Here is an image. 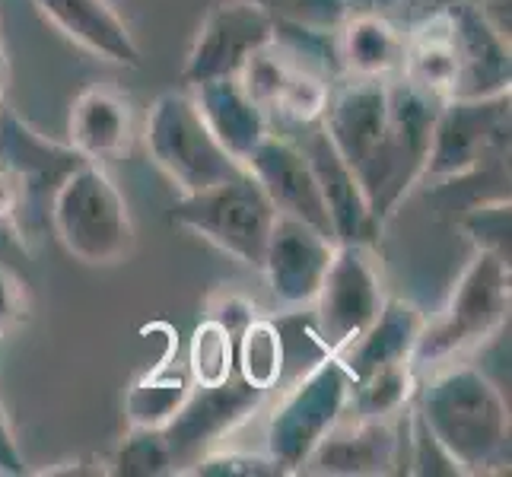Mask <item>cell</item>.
I'll return each instance as SVG.
<instances>
[{
    "instance_id": "1",
    "label": "cell",
    "mask_w": 512,
    "mask_h": 477,
    "mask_svg": "<svg viewBox=\"0 0 512 477\" xmlns=\"http://www.w3.org/2000/svg\"><path fill=\"white\" fill-rule=\"evenodd\" d=\"M439 99L395 77H347L331 90L322 128L369 201L379 223L420 179L427 166Z\"/></svg>"
},
{
    "instance_id": "2",
    "label": "cell",
    "mask_w": 512,
    "mask_h": 477,
    "mask_svg": "<svg viewBox=\"0 0 512 477\" xmlns=\"http://www.w3.org/2000/svg\"><path fill=\"white\" fill-rule=\"evenodd\" d=\"M417 417L462 474L509 471V404L484 369L471 363L443 369L420 392Z\"/></svg>"
},
{
    "instance_id": "3",
    "label": "cell",
    "mask_w": 512,
    "mask_h": 477,
    "mask_svg": "<svg viewBox=\"0 0 512 477\" xmlns=\"http://www.w3.org/2000/svg\"><path fill=\"white\" fill-rule=\"evenodd\" d=\"M509 318V261L478 249L458 277L443 315L427 322L414 347L417 366H443L490 341Z\"/></svg>"
},
{
    "instance_id": "4",
    "label": "cell",
    "mask_w": 512,
    "mask_h": 477,
    "mask_svg": "<svg viewBox=\"0 0 512 477\" xmlns=\"http://www.w3.org/2000/svg\"><path fill=\"white\" fill-rule=\"evenodd\" d=\"M48 220L64 249L83 264H118L134 249L128 201L99 163H83L58 185Z\"/></svg>"
},
{
    "instance_id": "5",
    "label": "cell",
    "mask_w": 512,
    "mask_h": 477,
    "mask_svg": "<svg viewBox=\"0 0 512 477\" xmlns=\"http://www.w3.org/2000/svg\"><path fill=\"white\" fill-rule=\"evenodd\" d=\"M277 207L255 175L245 169L204 191L182 194L172 207V223L214 242L220 252L261 271Z\"/></svg>"
},
{
    "instance_id": "6",
    "label": "cell",
    "mask_w": 512,
    "mask_h": 477,
    "mask_svg": "<svg viewBox=\"0 0 512 477\" xmlns=\"http://www.w3.org/2000/svg\"><path fill=\"white\" fill-rule=\"evenodd\" d=\"M147 150L179 194L204 191L245 172L239 159L229 156L207 128L194 96L182 90H169L153 102L147 118Z\"/></svg>"
},
{
    "instance_id": "7",
    "label": "cell",
    "mask_w": 512,
    "mask_h": 477,
    "mask_svg": "<svg viewBox=\"0 0 512 477\" xmlns=\"http://www.w3.org/2000/svg\"><path fill=\"white\" fill-rule=\"evenodd\" d=\"M350 388L353 376L347 366L334 353H325V360L299 376L277 401L268 423V455L296 474L322 436L347 414Z\"/></svg>"
},
{
    "instance_id": "8",
    "label": "cell",
    "mask_w": 512,
    "mask_h": 477,
    "mask_svg": "<svg viewBox=\"0 0 512 477\" xmlns=\"http://www.w3.org/2000/svg\"><path fill=\"white\" fill-rule=\"evenodd\" d=\"M509 93L439 105L423 179L452 182L509 156Z\"/></svg>"
},
{
    "instance_id": "9",
    "label": "cell",
    "mask_w": 512,
    "mask_h": 477,
    "mask_svg": "<svg viewBox=\"0 0 512 477\" xmlns=\"http://www.w3.org/2000/svg\"><path fill=\"white\" fill-rule=\"evenodd\" d=\"M83 163L90 159L70 144H55L42 137L7 102L0 105V179L13 191L23 236H29L35 223L48 217L58 185Z\"/></svg>"
},
{
    "instance_id": "10",
    "label": "cell",
    "mask_w": 512,
    "mask_h": 477,
    "mask_svg": "<svg viewBox=\"0 0 512 477\" xmlns=\"http://www.w3.org/2000/svg\"><path fill=\"white\" fill-rule=\"evenodd\" d=\"M385 284L373 245H338L315 293V334L325 353H341L376 322L385 306Z\"/></svg>"
},
{
    "instance_id": "11",
    "label": "cell",
    "mask_w": 512,
    "mask_h": 477,
    "mask_svg": "<svg viewBox=\"0 0 512 477\" xmlns=\"http://www.w3.org/2000/svg\"><path fill=\"white\" fill-rule=\"evenodd\" d=\"M277 20L261 0H214L182 67V83L198 86L220 77H239L252 55L277 42Z\"/></svg>"
},
{
    "instance_id": "12",
    "label": "cell",
    "mask_w": 512,
    "mask_h": 477,
    "mask_svg": "<svg viewBox=\"0 0 512 477\" xmlns=\"http://www.w3.org/2000/svg\"><path fill=\"white\" fill-rule=\"evenodd\" d=\"M268 392L249 385L239 373H233L220 385L191 388L182 411L166 427L163 439L172 455V474H188V468L204 458V452L229 430H236L245 417H252Z\"/></svg>"
},
{
    "instance_id": "13",
    "label": "cell",
    "mask_w": 512,
    "mask_h": 477,
    "mask_svg": "<svg viewBox=\"0 0 512 477\" xmlns=\"http://www.w3.org/2000/svg\"><path fill=\"white\" fill-rule=\"evenodd\" d=\"M334 249H338V242L322 236L315 226L287 214H277L268 236V249H264L261 271L268 274V284L280 303L309 306L322 287Z\"/></svg>"
},
{
    "instance_id": "14",
    "label": "cell",
    "mask_w": 512,
    "mask_h": 477,
    "mask_svg": "<svg viewBox=\"0 0 512 477\" xmlns=\"http://www.w3.org/2000/svg\"><path fill=\"white\" fill-rule=\"evenodd\" d=\"M245 169L258 179L264 194H268L271 204L277 207V214L303 220L319 229L322 236L334 239L328 207L322 201L319 182H315V172L309 166V156L303 153V147L293 144L290 137L268 134L252 150V156L245 159Z\"/></svg>"
},
{
    "instance_id": "15",
    "label": "cell",
    "mask_w": 512,
    "mask_h": 477,
    "mask_svg": "<svg viewBox=\"0 0 512 477\" xmlns=\"http://www.w3.org/2000/svg\"><path fill=\"white\" fill-rule=\"evenodd\" d=\"M401 462L398 417L344 414L309 452L303 474H392Z\"/></svg>"
},
{
    "instance_id": "16",
    "label": "cell",
    "mask_w": 512,
    "mask_h": 477,
    "mask_svg": "<svg viewBox=\"0 0 512 477\" xmlns=\"http://www.w3.org/2000/svg\"><path fill=\"white\" fill-rule=\"evenodd\" d=\"M299 147L309 156V166L315 172V182H319L338 245H376L382 223L369 210V201L357 182V175L350 172L344 156L334 150L322 121L309 128V137Z\"/></svg>"
},
{
    "instance_id": "17",
    "label": "cell",
    "mask_w": 512,
    "mask_h": 477,
    "mask_svg": "<svg viewBox=\"0 0 512 477\" xmlns=\"http://www.w3.org/2000/svg\"><path fill=\"white\" fill-rule=\"evenodd\" d=\"M32 7L64 39L80 45L83 51H90V55L125 67L144 64L134 32L128 29V23L121 20L109 0H32Z\"/></svg>"
},
{
    "instance_id": "18",
    "label": "cell",
    "mask_w": 512,
    "mask_h": 477,
    "mask_svg": "<svg viewBox=\"0 0 512 477\" xmlns=\"http://www.w3.org/2000/svg\"><path fill=\"white\" fill-rule=\"evenodd\" d=\"M191 96L198 102V109L207 121V128L226 147V153L239 159L252 156V150L271 134V118L261 105L252 102V96L242 90L236 77H220L191 86Z\"/></svg>"
},
{
    "instance_id": "19",
    "label": "cell",
    "mask_w": 512,
    "mask_h": 477,
    "mask_svg": "<svg viewBox=\"0 0 512 477\" xmlns=\"http://www.w3.org/2000/svg\"><path fill=\"white\" fill-rule=\"evenodd\" d=\"M70 147L90 163H105L128 153L134 137V118L128 99L109 86H90L70 105L67 121Z\"/></svg>"
},
{
    "instance_id": "20",
    "label": "cell",
    "mask_w": 512,
    "mask_h": 477,
    "mask_svg": "<svg viewBox=\"0 0 512 477\" xmlns=\"http://www.w3.org/2000/svg\"><path fill=\"white\" fill-rule=\"evenodd\" d=\"M423 325H427V318L414 303L388 296L376 322L334 357L347 366L353 379H363L366 373L388 363H411Z\"/></svg>"
},
{
    "instance_id": "21",
    "label": "cell",
    "mask_w": 512,
    "mask_h": 477,
    "mask_svg": "<svg viewBox=\"0 0 512 477\" xmlns=\"http://www.w3.org/2000/svg\"><path fill=\"white\" fill-rule=\"evenodd\" d=\"M404 61V32L382 13H360L341 23L338 64L347 77H395Z\"/></svg>"
},
{
    "instance_id": "22",
    "label": "cell",
    "mask_w": 512,
    "mask_h": 477,
    "mask_svg": "<svg viewBox=\"0 0 512 477\" xmlns=\"http://www.w3.org/2000/svg\"><path fill=\"white\" fill-rule=\"evenodd\" d=\"M417 395L414 363H388L363 379H353L347 414L353 417H401Z\"/></svg>"
},
{
    "instance_id": "23",
    "label": "cell",
    "mask_w": 512,
    "mask_h": 477,
    "mask_svg": "<svg viewBox=\"0 0 512 477\" xmlns=\"http://www.w3.org/2000/svg\"><path fill=\"white\" fill-rule=\"evenodd\" d=\"M284 363H287L284 334L268 318L255 315L236 338V373L249 385L261 388V392H271L280 382V376H284Z\"/></svg>"
},
{
    "instance_id": "24",
    "label": "cell",
    "mask_w": 512,
    "mask_h": 477,
    "mask_svg": "<svg viewBox=\"0 0 512 477\" xmlns=\"http://www.w3.org/2000/svg\"><path fill=\"white\" fill-rule=\"evenodd\" d=\"M191 395V382L175 373H150L131 385L125 398V414L131 427L163 430L166 423L182 411V404Z\"/></svg>"
},
{
    "instance_id": "25",
    "label": "cell",
    "mask_w": 512,
    "mask_h": 477,
    "mask_svg": "<svg viewBox=\"0 0 512 477\" xmlns=\"http://www.w3.org/2000/svg\"><path fill=\"white\" fill-rule=\"evenodd\" d=\"M188 369L194 385H220L236 373V334L220 318L207 315L194 328L188 347Z\"/></svg>"
},
{
    "instance_id": "26",
    "label": "cell",
    "mask_w": 512,
    "mask_h": 477,
    "mask_svg": "<svg viewBox=\"0 0 512 477\" xmlns=\"http://www.w3.org/2000/svg\"><path fill=\"white\" fill-rule=\"evenodd\" d=\"M328 96H331V86L325 83V77H319L309 67L293 64L271 112H277L296 128H315L325 115Z\"/></svg>"
},
{
    "instance_id": "27",
    "label": "cell",
    "mask_w": 512,
    "mask_h": 477,
    "mask_svg": "<svg viewBox=\"0 0 512 477\" xmlns=\"http://www.w3.org/2000/svg\"><path fill=\"white\" fill-rule=\"evenodd\" d=\"M109 474H125V477H160L172 474V455L163 439V430H144L131 427L128 439H121L115 449Z\"/></svg>"
},
{
    "instance_id": "28",
    "label": "cell",
    "mask_w": 512,
    "mask_h": 477,
    "mask_svg": "<svg viewBox=\"0 0 512 477\" xmlns=\"http://www.w3.org/2000/svg\"><path fill=\"white\" fill-rule=\"evenodd\" d=\"M188 474L198 477H277L290 474L274 455H252V452H210L198 458Z\"/></svg>"
},
{
    "instance_id": "29",
    "label": "cell",
    "mask_w": 512,
    "mask_h": 477,
    "mask_svg": "<svg viewBox=\"0 0 512 477\" xmlns=\"http://www.w3.org/2000/svg\"><path fill=\"white\" fill-rule=\"evenodd\" d=\"M465 229L478 249H487L509 261V201H493L474 207L465 217Z\"/></svg>"
},
{
    "instance_id": "30",
    "label": "cell",
    "mask_w": 512,
    "mask_h": 477,
    "mask_svg": "<svg viewBox=\"0 0 512 477\" xmlns=\"http://www.w3.org/2000/svg\"><path fill=\"white\" fill-rule=\"evenodd\" d=\"M29 315V290L26 280L7 264H0V334L20 328Z\"/></svg>"
},
{
    "instance_id": "31",
    "label": "cell",
    "mask_w": 512,
    "mask_h": 477,
    "mask_svg": "<svg viewBox=\"0 0 512 477\" xmlns=\"http://www.w3.org/2000/svg\"><path fill=\"white\" fill-rule=\"evenodd\" d=\"M207 315L220 318V322L239 338V331L255 318V306L245 296H239V293H220V296L210 299V312Z\"/></svg>"
},
{
    "instance_id": "32",
    "label": "cell",
    "mask_w": 512,
    "mask_h": 477,
    "mask_svg": "<svg viewBox=\"0 0 512 477\" xmlns=\"http://www.w3.org/2000/svg\"><path fill=\"white\" fill-rule=\"evenodd\" d=\"M0 474H7V477L26 474V458H23L20 443H16V433H13V423H10L4 401H0Z\"/></svg>"
},
{
    "instance_id": "33",
    "label": "cell",
    "mask_w": 512,
    "mask_h": 477,
    "mask_svg": "<svg viewBox=\"0 0 512 477\" xmlns=\"http://www.w3.org/2000/svg\"><path fill=\"white\" fill-rule=\"evenodd\" d=\"M7 77H10V61H7L4 35H0V105H4V93H7Z\"/></svg>"
},
{
    "instance_id": "34",
    "label": "cell",
    "mask_w": 512,
    "mask_h": 477,
    "mask_svg": "<svg viewBox=\"0 0 512 477\" xmlns=\"http://www.w3.org/2000/svg\"><path fill=\"white\" fill-rule=\"evenodd\" d=\"M408 7H436V0H404Z\"/></svg>"
},
{
    "instance_id": "35",
    "label": "cell",
    "mask_w": 512,
    "mask_h": 477,
    "mask_svg": "<svg viewBox=\"0 0 512 477\" xmlns=\"http://www.w3.org/2000/svg\"><path fill=\"white\" fill-rule=\"evenodd\" d=\"M439 4H449V0H436V7H439Z\"/></svg>"
}]
</instances>
